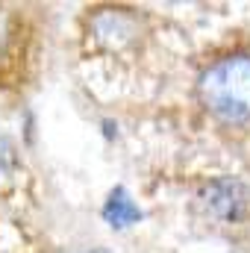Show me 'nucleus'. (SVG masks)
<instances>
[{
    "label": "nucleus",
    "mask_w": 250,
    "mask_h": 253,
    "mask_svg": "<svg viewBox=\"0 0 250 253\" xmlns=\"http://www.w3.org/2000/svg\"><path fill=\"white\" fill-rule=\"evenodd\" d=\"M203 106L224 121H250V56H227L200 77Z\"/></svg>",
    "instance_id": "f257e3e1"
},
{
    "label": "nucleus",
    "mask_w": 250,
    "mask_h": 253,
    "mask_svg": "<svg viewBox=\"0 0 250 253\" xmlns=\"http://www.w3.org/2000/svg\"><path fill=\"white\" fill-rule=\"evenodd\" d=\"M248 189L245 183L233 180V177H218L212 183H206L200 191V203L206 209V215H212L215 221L224 224H236L245 212H248Z\"/></svg>",
    "instance_id": "f03ea898"
},
{
    "label": "nucleus",
    "mask_w": 250,
    "mask_h": 253,
    "mask_svg": "<svg viewBox=\"0 0 250 253\" xmlns=\"http://www.w3.org/2000/svg\"><path fill=\"white\" fill-rule=\"evenodd\" d=\"M103 218H106L109 227L124 230V227L135 224V221L141 218V209L132 203V197H129L124 189H115L112 194H109V200L103 203Z\"/></svg>",
    "instance_id": "7ed1b4c3"
},
{
    "label": "nucleus",
    "mask_w": 250,
    "mask_h": 253,
    "mask_svg": "<svg viewBox=\"0 0 250 253\" xmlns=\"http://www.w3.org/2000/svg\"><path fill=\"white\" fill-rule=\"evenodd\" d=\"M3 39H6V24H3V18H0V44H3Z\"/></svg>",
    "instance_id": "20e7f679"
}]
</instances>
